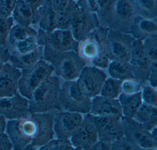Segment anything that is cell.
Listing matches in <instances>:
<instances>
[{
	"mask_svg": "<svg viewBox=\"0 0 157 150\" xmlns=\"http://www.w3.org/2000/svg\"><path fill=\"white\" fill-rule=\"evenodd\" d=\"M43 59L52 65L54 72L65 81H76L87 65L74 51H60L48 46H44Z\"/></svg>",
	"mask_w": 157,
	"mask_h": 150,
	"instance_id": "6da1fadb",
	"label": "cell"
},
{
	"mask_svg": "<svg viewBox=\"0 0 157 150\" xmlns=\"http://www.w3.org/2000/svg\"><path fill=\"white\" fill-rule=\"evenodd\" d=\"M60 87L59 78L52 76L37 87L28 99L30 114L62 110L59 100Z\"/></svg>",
	"mask_w": 157,
	"mask_h": 150,
	"instance_id": "7a4b0ae2",
	"label": "cell"
},
{
	"mask_svg": "<svg viewBox=\"0 0 157 150\" xmlns=\"http://www.w3.org/2000/svg\"><path fill=\"white\" fill-rule=\"evenodd\" d=\"M54 72V67L44 59L40 60L31 68L21 70L18 86L19 93L30 99L35 90L51 77Z\"/></svg>",
	"mask_w": 157,
	"mask_h": 150,
	"instance_id": "3957f363",
	"label": "cell"
},
{
	"mask_svg": "<svg viewBox=\"0 0 157 150\" xmlns=\"http://www.w3.org/2000/svg\"><path fill=\"white\" fill-rule=\"evenodd\" d=\"M59 100L64 111L83 114L90 111L91 99L81 91L76 81H65L62 84Z\"/></svg>",
	"mask_w": 157,
	"mask_h": 150,
	"instance_id": "277c9868",
	"label": "cell"
},
{
	"mask_svg": "<svg viewBox=\"0 0 157 150\" xmlns=\"http://www.w3.org/2000/svg\"><path fill=\"white\" fill-rule=\"evenodd\" d=\"M8 134L13 148L15 150H24L36 136L37 126L32 116L17 120H11L7 123Z\"/></svg>",
	"mask_w": 157,
	"mask_h": 150,
	"instance_id": "5b68a950",
	"label": "cell"
},
{
	"mask_svg": "<svg viewBox=\"0 0 157 150\" xmlns=\"http://www.w3.org/2000/svg\"><path fill=\"white\" fill-rule=\"evenodd\" d=\"M137 16L135 0H115L107 28L128 33Z\"/></svg>",
	"mask_w": 157,
	"mask_h": 150,
	"instance_id": "8992f818",
	"label": "cell"
},
{
	"mask_svg": "<svg viewBox=\"0 0 157 150\" xmlns=\"http://www.w3.org/2000/svg\"><path fill=\"white\" fill-rule=\"evenodd\" d=\"M135 39L129 33L109 29L106 49L110 61L129 62Z\"/></svg>",
	"mask_w": 157,
	"mask_h": 150,
	"instance_id": "52a82bcc",
	"label": "cell"
},
{
	"mask_svg": "<svg viewBox=\"0 0 157 150\" xmlns=\"http://www.w3.org/2000/svg\"><path fill=\"white\" fill-rule=\"evenodd\" d=\"M37 32L39 45L48 46L59 51L78 52L79 42L75 39L70 29H57L47 32L39 28Z\"/></svg>",
	"mask_w": 157,
	"mask_h": 150,
	"instance_id": "ba28073f",
	"label": "cell"
},
{
	"mask_svg": "<svg viewBox=\"0 0 157 150\" xmlns=\"http://www.w3.org/2000/svg\"><path fill=\"white\" fill-rule=\"evenodd\" d=\"M86 115L94 124L97 130L98 140L112 142L124 136L121 116H95L90 113Z\"/></svg>",
	"mask_w": 157,
	"mask_h": 150,
	"instance_id": "9c48e42d",
	"label": "cell"
},
{
	"mask_svg": "<svg viewBox=\"0 0 157 150\" xmlns=\"http://www.w3.org/2000/svg\"><path fill=\"white\" fill-rule=\"evenodd\" d=\"M107 74L102 69L86 65L82 70L76 82L81 91L91 98L99 95Z\"/></svg>",
	"mask_w": 157,
	"mask_h": 150,
	"instance_id": "30bf717a",
	"label": "cell"
},
{
	"mask_svg": "<svg viewBox=\"0 0 157 150\" xmlns=\"http://www.w3.org/2000/svg\"><path fill=\"white\" fill-rule=\"evenodd\" d=\"M100 26L96 14L79 7L72 19L70 30L75 39L79 42L87 38Z\"/></svg>",
	"mask_w": 157,
	"mask_h": 150,
	"instance_id": "8fae6325",
	"label": "cell"
},
{
	"mask_svg": "<svg viewBox=\"0 0 157 150\" xmlns=\"http://www.w3.org/2000/svg\"><path fill=\"white\" fill-rule=\"evenodd\" d=\"M124 136L142 150L156 149L151 139V133L133 118L121 117Z\"/></svg>",
	"mask_w": 157,
	"mask_h": 150,
	"instance_id": "7c38bea8",
	"label": "cell"
},
{
	"mask_svg": "<svg viewBox=\"0 0 157 150\" xmlns=\"http://www.w3.org/2000/svg\"><path fill=\"white\" fill-rule=\"evenodd\" d=\"M129 62L135 80L142 85L147 82L151 61L144 50L142 41L134 40Z\"/></svg>",
	"mask_w": 157,
	"mask_h": 150,
	"instance_id": "4fadbf2b",
	"label": "cell"
},
{
	"mask_svg": "<svg viewBox=\"0 0 157 150\" xmlns=\"http://www.w3.org/2000/svg\"><path fill=\"white\" fill-rule=\"evenodd\" d=\"M98 140L97 130L86 115L70 139L75 150H90Z\"/></svg>",
	"mask_w": 157,
	"mask_h": 150,
	"instance_id": "5bb4252c",
	"label": "cell"
},
{
	"mask_svg": "<svg viewBox=\"0 0 157 150\" xmlns=\"http://www.w3.org/2000/svg\"><path fill=\"white\" fill-rule=\"evenodd\" d=\"M83 117L80 113L60 111L54 116V130L58 139L70 140L75 130L81 124Z\"/></svg>",
	"mask_w": 157,
	"mask_h": 150,
	"instance_id": "9a60e30c",
	"label": "cell"
},
{
	"mask_svg": "<svg viewBox=\"0 0 157 150\" xmlns=\"http://www.w3.org/2000/svg\"><path fill=\"white\" fill-rule=\"evenodd\" d=\"M0 115L10 120L29 116V100L19 94L0 98Z\"/></svg>",
	"mask_w": 157,
	"mask_h": 150,
	"instance_id": "2e32d148",
	"label": "cell"
},
{
	"mask_svg": "<svg viewBox=\"0 0 157 150\" xmlns=\"http://www.w3.org/2000/svg\"><path fill=\"white\" fill-rule=\"evenodd\" d=\"M31 116L36 121L37 131L36 136L30 144L36 149L46 144L54 138V116L48 112L35 113L31 114Z\"/></svg>",
	"mask_w": 157,
	"mask_h": 150,
	"instance_id": "e0dca14e",
	"label": "cell"
},
{
	"mask_svg": "<svg viewBox=\"0 0 157 150\" xmlns=\"http://www.w3.org/2000/svg\"><path fill=\"white\" fill-rule=\"evenodd\" d=\"M21 71L7 63L0 70V94L2 97L19 94V81Z\"/></svg>",
	"mask_w": 157,
	"mask_h": 150,
	"instance_id": "ac0fdd59",
	"label": "cell"
},
{
	"mask_svg": "<svg viewBox=\"0 0 157 150\" xmlns=\"http://www.w3.org/2000/svg\"><path fill=\"white\" fill-rule=\"evenodd\" d=\"M90 113L95 116H123L118 99L98 95L93 97Z\"/></svg>",
	"mask_w": 157,
	"mask_h": 150,
	"instance_id": "d6986e66",
	"label": "cell"
},
{
	"mask_svg": "<svg viewBox=\"0 0 157 150\" xmlns=\"http://www.w3.org/2000/svg\"><path fill=\"white\" fill-rule=\"evenodd\" d=\"M128 33L135 39L141 41L157 35V19H147L138 15Z\"/></svg>",
	"mask_w": 157,
	"mask_h": 150,
	"instance_id": "ffe728a7",
	"label": "cell"
},
{
	"mask_svg": "<svg viewBox=\"0 0 157 150\" xmlns=\"http://www.w3.org/2000/svg\"><path fill=\"white\" fill-rule=\"evenodd\" d=\"M109 29L100 26L89 36L94 38L99 45L100 52L91 65L101 69H106L110 62L106 49V39Z\"/></svg>",
	"mask_w": 157,
	"mask_h": 150,
	"instance_id": "44dd1931",
	"label": "cell"
},
{
	"mask_svg": "<svg viewBox=\"0 0 157 150\" xmlns=\"http://www.w3.org/2000/svg\"><path fill=\"white\" fill-rule=\"evenodd\" d=\"M40 29L47 32L57 29L56 12L53 5V0H45L38 9Z\"/></svg>",
	"mask_w": 157,
	"mask_h": 150,
	"instance_id": "7402d4cb",
	"label": "cell"
},
{
	"mask_svg": "<svg viewBox=\"0 0 157 150\" xmlns=\"http://www.w3.org/2000/svg\"><path fill=\"white\" fill-rule=\"evenodd\" d=\"M118 101L121 105L123 116L134 118L143 103L141 92L133 94H126L122 92L118 97Z\"/></svg>",
	"mask_w": 157,
	"mask_h": 150,
	"instance_id": "603a6c76",
	"label": "cell"
},
{
	"mask_svg": "<svg viewBox=\"0 0 157 150\" xmlns=\"http://www.w3.org/2000/svg\"><path fill=\"white\" fill-rule=\"evenodd\" d=\"M133 118L147 130L151 131L157 125V108L143 103Z\"/></svg>",
	"mask_w": 157,
	"mask_h": 150,
	"instance_id": "cb8c5ba5",
	"label": "cell"
},
{
	"mask_svg": "<svg viewBox=\"0 0 157 150\" xmlns=\"http://www.w3.org/2000/svg\"><path fill=\"white\" fill-rule=\"evenodd\" d=\"M39 46L37 35L30 36L7 45L10 55L16 56L30 54L36 50Z\"/></svg>",
	"mask_w": 157,
	"mask_h": 150,
	"instance_id": "d4e9b609",
	"label": "cell"
},
{
	"mask_svg": "<svg viewBox=\"0 0 157 150\" xmlns=\"http://www.w3.org/2000/svg\"><path fill=\"white\" fill-rule=\"evenodd\" d=\"M99 52V44L92 37L89 36L86 39L79 42L78 53L87 65H91L92 61L98 57Z\"/></svg>",
	"mask_w": 157,
	"mask_h": 150,
	"instance_id": "484cf974",
	"label": "cell"
},
{
	"mask_svg": "<svg viewBox=\"0 0 157 150\" xmlns=\"http://www.w3.org/2000/svg\"><path fill=\"white\" fill-rule=\"evenodd\" d=\"M44 46H39L36 50L30 54L24 56L10 55V61L12 65L19 69L31 68L40 60L43 59Z\"/></svg>",
	"mask_w": 157,
	"mask_h": 150,
	"instance_id": "4316f807",
	"label": "cell"
},
{
	"mask_svg": "<svg viewBox=\"0 0 157 150\" xmlns=\"http://www.w3.org/2000/svg\"><path fill=\"white\" fill-rule=\"evenodd\" d=\"M12 15L16 24L23 26L34 24L33 13L31 7L24 0H17Z\"/></svg>",
	"mask_w": 157,
	"mask_h": 150,
	"instance_id": "83f0119b",
	"label": "cell"
},
{
	"mask_svg": "<svg viewBox=\"0 0 157 150\" xmlns=\"http://www.w3.org/2000/svg\"><path fill=\"white\" fill-rule=\"evenodd\" d=\"M106 69L109 76L113 79L122 81L135 79L129 62L112 61Z\"/></svg>",
	"mask_w": 157,
	"mask_h": 150,
	"instance_id": "f1b7e54d",
	"label": "cell"
},
{
	"mask_svg": "<svg viewBox=\"0 0 157 150\" xmlns=\"http://www.w3.org/2000/svg\"><path fill=\"white\" fill-rule=\"evenodd\" d=\"M78 7L77 1L70 0L63 10L56 12L57 29H70L72 19Z\"/></svg>",
	"mask_w": 157,
	"mask_h": 150,
	"instance_id": "f546056e",
	"label": "cell"
},
{
	"mask_svg": "<svg viewBox=\"0 0 157 150\" xmlns=\"http://www.w3.org/2000/svg\"><path fill=\"white\" fill-rule=\"evenodd\" d=\"M138 16L147 19L157 18V0H135Z\"/></svg>",
	"mask_w": 157,
	"mask_h": 150,
	"instance_id": "4dcf8cb0",
	"label": "cell"
},
{
	"mask_svg": "<svg viewBox=\"0 0 157 150\" xmlns=\"http://www.w3.org/2000/svg\"><path fill=\"white\" fill-rule=\"evenodd\" d=\"M122 81L111 77L106 78L103 85L100 94L105 97L117 99L122 93Z\"/></svg>",
	"mask_w": 157,
	"mask_h": 150,
	"instance_id": "1f68e13d",
	"label": "cell"
},
{
	"mask_svg": "<svg viewBox=\"0 0 157 150\" xmlns=\"http://www.w3.org/2000/svg\"><path fill=\"white\" fill-rule=\"evenodd\" d=\"M14 22L12 17L0 16V46H7L9 34Z\"/></svg>",
	"mask_w": 157,
	"mask_h": 150,
	"instance_id": "d6a6232c",
	"label": "cell"
},
{
	"mask_svg": "<svg viewBox=\"0 0 157 150\" xmlns=\"http://www.w3.org/2000/svg\"><path fill=\"white\" fill-rule=\"evenodd\" d=\"M69 139H52L46 144L40 147L42 150H74Z\"/></svg>",
	"mask_w": 157,
	"mask_h": 150,
	"instance_id": "836d02e7",
	"label": "cell"
},
{
	"mask_svg": "<svg viewBox=\"0 0 157 150\" xmlns=\"http://www.w3.org/2000/svg\"><path fill=\"white\" fill-rule=\"evenodd\" d=\"M142 42L149 58L151 61H157V35L148 38Z\"/></svg>",
	"mask_w": 157,
	"mask_h": 150,
	"instance_id": "e575fe53",
	"label": "cell"
},
{
	"mask_svg": "<svg viewBox=\"0 0 157 150\" xmlns=\"http://www.w3.org/2000/svg\"><path fill=\"white\" fill-rule=\"evenodd\" d=\"M111 150H142V149L124 136L111 142Z\"/></svg>",
	"mask_w": 157,
	"mask_h": 150,
	"instance_id": "d590c367",
	"label": "cell"
},
{
	"mask_svg": "<svg viewBox=\"0 0 157 150\" xmlns=\"http://www.w3.org/2000/svg\"><path fill=\"white\" fill-rule=\"evenodd\" d=\"M141 89V97L143 102L157 107V92L155 88L150 85H142Z\"/></svg>",
	"mask_w": 157,
	"mask_h": 150,
	"instance_id": "8d00e7d4",
	"label": "cell"
},
{
	"mask_svg": "<svg viewBox=\"0 0 157 150\" xmlns=\"http://www.w3.org/2000/svg\"><path fill=\"white\" fill-rule=\"evenodd\" d=\"M106 0H78L77 4L80 8L96 14L99 8Z\"/></svg>",
	"mask_w": 157,
	"mask_h": 150,
	"instance_id": "74e56055",
	"label": "cell"
},
{
	"mask_svg": "<svg viewBox=\"0 0 157 150\" xmlns=\"http://www.w3.org/2000/svg\"><path fill=\"white\" fill-rule=\"evenodd\" d=\"M142 85L135 79L124 80L122 83V92L126 94L138 93L141 91Z\"/></svg>",
	"mask_w": 157,
	"mask_h": 150,
	"instance_id": "f35d334b",
	"label": "cell"
},
{
	"mask_svg": "<svg viewBox=\"0 0 157 150\" xmlns=\"http://www.w3.org/2000/svg\"><path fill=\"white\" fill-rule=\"evenodd\" d=\"M16 2L17 0H0V16L10 17Z\"/></svg>",
	"mask_w": 157,
	"mask_h": 150,
	"instance_id": "ab89813d",
	"label": "cell"
},
{
	"mask_svg": "<svg viewBox=\"0 0 157 150\" xmlns=\"http://www.w3.org/2000/svg\"><path fill=\"white\" fill-rule=\"evenodd\" d=\"M32 9L34 14V24H36L39 21L38 9L42 6L45 0H24Z\"/></svg>",
	"mask_w": 157,
	"mask_h": 150,
	"instance_id": "60d3db41",
	"label": "cell"
},
{
	"mask_svg": "<svg viewBox=\"0 0 157 150\" xmlns=\"http://www.w3.org/2000/svg\"><path fill=\"white\" fill-rule=\"evenodd\" d=\"M147 82L151 86L155 88L157 87V61H151Z\"/></svg>",
	"mask_w": 157,
	"mask_h": 150,
	"instance_id": "b9f144b4",
	"label": "cell"
},
{
	"mask_svg": "<svg viewBox=\"0 0 157 150\" xmlns=\"http://www.w3.org/2000/svg\"><path fill=\"white\" fill-rule=\"evenodd\" d=\"M10 54L8 47L0 46V70L10 61Z\"/></svg>",
	"mask_w": 157,
	"mask_h": 150,
	"instance_id": "7bdbcfd3",
	"label": "cell"
},
{
	"mask_svg": "<svg viewBox=\"0 0 157 150\" xmlns=\"http://www.w3.org/2000/svg\"><path fill=\"white\" fill-rule=\"evenodd\" d=\"M13 148L11 142L7 133L0 132V150H10Z\"/></svg>",
	"mask_w": 157,
	"mask_h": 150,
	"instance_id": "ee69618b",
	"label": "cell"
},
{
	"mask_svg": "<svg viewBox=\"0 0 157 150\" xmlns=\"http://www.w3.org/2000/svg\"><path fill=\"white\" fill-rule=\"evenodd\" d=\"M111 142L105 140H98L92 146L90 150H111Z\"/></svg>",
	"mask_w": 157,
	"mask_h": 150,
	"instance_id": "f6af8a7d",
	"label": "cell"
},
{
	"mask_svg": "<svg viewBox=\"0 0 157 150\" xmlns=\"http://www.w3.org/2000/svg\"><path fill=\"white\" fill-rule=\"evenodd\" d=\"M70 0H53V5L56 12L59 11L63 10L67 5ZM77 1L78 0H73Z\"/></svg>",
	"mask_w": 157,
	"mask_h": 150,
	"instance_id": "bcb514c9",
	"label": "cell"
},
{
	"mask_svg": "<svg viewBox=\"0 0 157 150\" xmlns=\"http://www.w3.org/2000/svg\"><path fill=\"white\" fill-rule=\"evenodd\" d=\"M7 123L6 118L0 115V132H4L6 131Z\"/></svg>",
	"mask_w": 157,
	"mask_h": 150,
	"instance_id": "7dc6e473",
	"label": "cell"
},
{
	"mask_svg": "<svg viewBox=\"0 0 157 150\" xmlns=\"http://www.w3.org/2000/svg\"><path fill=\"white\" fill-rule=\"evenodd\" d=\"M151 137L152 139V142L155 148L157 147V128H154L151 131Z\"/></svg>",
	"mask_w": 157,
	"mask_h": 150,
	"instance_id": "c3c4849f",
	"label": "cell"
},
{
	"mask_svg": "<svg viewBox=\"0 0 157 150\" xmlns=\"http://www.w3.org/2000/svg\"><path fill=\"white\" fill-rule=\"evenodd\" d=\"M0 98H2V96L1 94H0Z\"/></svg>",
	"mask_w": 157,
	"mask_h": 150,
	"instance_id": "681fc988",
	"label": "cell"
}]
</instances>
